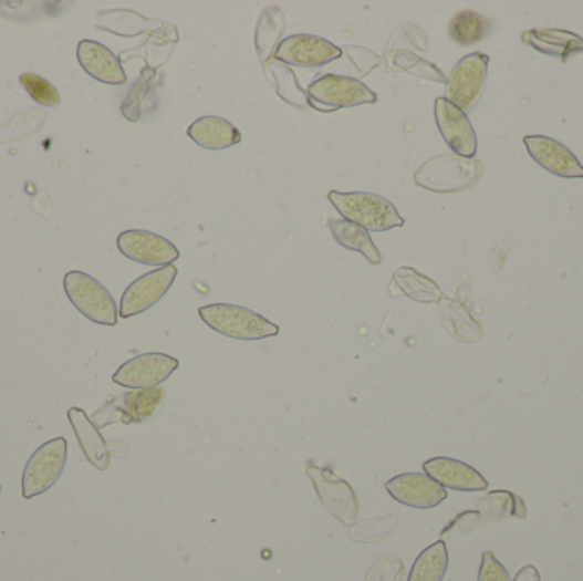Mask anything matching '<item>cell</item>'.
<instances>
[{"label":"cell","instance_id":"2","mask_svg":"<svg viewBox=\"0 0 583 581\" xmlns=\"http://www.w3.org/2000/svg\"><path fill=\"white\" fill-rule=\"evenodd\" d=\"M201 321L210 330L232 340L258 341L280 333L275 322L251 309L235 304H210L198 309Z\"/></svg>","mask_w":583,"mask_h":581},{"label":"cell","instance_id":"27","mask_svg":"<svg viewBox=\"0 0 583 581\" xmlns=\"http://www.w3.org/2000/svg\"><path fill=\"white\" fill-rule=\"evenodd\" d=\"M21 84L41 106H59L60 94L55 85L37 74L21 75Z\"/></svg>","mask_w":583,"mask_h":581},{"label":"cell","instance_id":"9","mask_svg":"<svg viewBox=\"0 0 583 581\" xmlns=\"http://www.w3.org/2000/svg\"><path fill=\"white\" fill-rule=\"evenodd\" d=\"M176 277H178V268L173 264L142 274L123 292L122 302H119V318H134V315L149 311L169 292Z\"/></svg>","mask_w":583,"mask_h":581},{"label":"cell","instance_id":"29","mask_svg":"<svg viewBox=\"0 0 583 581\" xmlns=\"http://www.w3.org/2000/svg\"><path fill=\"white\" fill-rule=\"evenodd\" d=\"M403 578H405V564L402 559L383 556L368 570L364 581H403Z\"/></svg>","mask_w":583,"mask_h":581},{"label":"cell","instance_id":"13","mask_svg":"<svg viewBox=\"0 0 583 581\" xmlns=\"http://www.w3.org/2000/svg\"><path fill=\"white\" fill-rule=\"evenodd\" d=\"M435 122L446 144L456 156L472 159L478 153V137L462 110L446 97L435 100Z\"/></svg>","mask_w":583,"mask_h":581},{"label":"cell","instance_id":"16","mask_svg":"<svg viewBox=\"0 0 583 581\" xmlns=\"http://www.w3.org/2000/svg\"><path fill=\"white\" fill-rule=\"evenodd\" d=\"M524 145L532 159L558 178H583V166L566 145L544 135H528Z\"/></svg>","mask_w":583,"mask_h":581},{"label":"cell","instance_id":"23","mask_svg":"<svg viewBox=\"0 0 583 581\" xmlns=\"http://www.w3.org/2000/svg\"><path fill=\"white\" fill-rule=\"evenodd\" d=\"M393 280L408 299L420 302V304H434L444 297L439 286L431 278L416 271L415 268H398L394 271Z\"/></svg>","mask_w":583,"mask_h":581},{"label":"cell","instance_id":"3","mask_svg":"<svg viewBox=\"0 0 583 581\" xmlns=\"http://www.w3.org/2000/svg\"><path fill=\"white\" fill-rule=\"evenodd\" d=\"M64 289L69 300L84 318L101 326L118 324V305L108 289L96 278L84 271H69L64 278Z\"/></svg>","mask_w":583,"mask_h":581},{"label":"cell","instance_id":"5","mask_svg":"<svg viewBox=\"0 0 583 581\" xmlns=\"http://www.w3.org/2000/svg\"><path fill=\"white\" fill-rule=\"evenodd\" d=\"M308 100L314 110L330 113L343 107L376 103L377 96L358 79L326 74L309 84Z\"/></svg>","mask_w":583,"mask_h":581},{"label":"cell","instance_id":"24","mask_svg":"<svg viewBox=\"0 0 583 581\" xmlns=\"http://www.w3.org/2000/svg\"><path fill=\"white\" fill-rule=\"evenodd\" d=\"M449 568V552L444 541L428 546L413 563L408 581H443Z\"/></svg>","mask_w":583,"mask_h":581},{"label":"cell","instance_id":"10","mask_svg":"<svg viewBox=\"0 0 583 581\" xmlns=\"http://www.w3.org/2000/svg\"><path fill=\"white\" fill-rule=\"evenodd\" d=\"M178 367L179 362L175 356L166 353H144L123 363L113 375V382L127 390H150L168 381Z\"/></svg>","mask_w":583,"mask_h":581},{"label":"cell","instance_id":"15","mask_svg":"<svg viewBox=\"0 0 583 581\" xmlns=\"http://www.w3.org/2000/svg\"><path fill=\"white\" fill-rule=\"evenodd\" d=\"M164 391L160 387L138 390L134 393L123 394L97 412L94 425L104 426L113 422L140 423L153 416L159 404L163 403Z\"/></svg>","mask_w":583,"mask_h":581},{"label":"cell","instance_id":"18","mask_svg":"<svg viewBox=\"0 0 583 581\" xmlns=\"http://www.w3.org/2000/svg\"><path fill=\"white\" fill-rule=\"evenodd\" d=\"M77 59L81 68L103 84L122 85L127 82L118 56L97 41L82 40L77 46Z\"/></svg>","mask_w":583,"mask_h":581},{"label":"cell","instance_id":"1","mask_svg":"<svg viewBox=\"0 0 583 581\" xmlns=\"http://www.w3.org/2000/svg\"><path fill=\"white\" fill-rule=\"evenodd\" d=\"M327 200L346 222L357 224L368 232H386L405 226V219L389 200L376 193H327Z\"/></svg>","mask_w":583,"mask_h":581},{"label":"cell","instance_id":"7","mask_svg":"<svg viewBox=\"0 0 583 581\" xmlns=\"http://www.w3.org/2000/svg\"><path fill=\"white\" fill-rule=\"evenodd\" d=\"M67 464V440L53 438L34 450L23 473V497L27 500L49 491Z\"/></svg>","mask_w":583,"mask_h":581},{"label":"cell","instance_id":"8","mask_svg":"<svg viewBox=\"0 0 583 581\" xmlns=\"http://www.w3.org/2000/svg\"><path fill=\"white\" fill-rule=\"evenodd\" d=\"M488 68H490V56L485 53L476 52L462 56L447 79L446 100L465 113L471 110L472 104L483 93Z\"/></svg>","mask_w":583,"mask_h":581},{"label":"cell","instance_id":"32","mask_svg":"<svg viewBox=\"0 0 583 581\" xmlns=\"http://www.w3.org/2000/svg\"><path fill=\"white\" fill-rule=\"evenodd\" d=\"M0 491H2V486H0Z\"/></svg>","mask_w":583,"mask_h":581},{"label":"cell","instance_id":"11","mask_svg":"<svg viewBox=\"0 0 583 581\" xmlns=\"http://www.w3.org/2000/svg\"><path fill=\"white\" fill-rule=\"evenodd\" d=\"M116 246L125 258L145 267H169L179 260V249L150 230H125L116 239Z\"/></svg>","mask_w":583,"mask_h":581},{"label":"cell","instance_id":"17","mask_svg":"<svg viewBox=\"0 0 583 581\" xmlns=\"http://www.w3.org/2000/svg\"><path fill=\"white\" fill-rule=\"evenodd\" d=\"M424 470L425 475L430 476L443 488L454 489V491H485L488 489L487 479L475 467L461 460L450 459V457H434V459L425 460Z\"/></svg>","mask_w":583,"mask_h":581},{"label":"cell","instance_id":"20","mask_svg":"<svg viewBox=\"0 0 583 581\" xmlns=\"http://www.w3.org/2000/svg\"><path fill=\"white\" fill-rule=\"evenodd\" d=\"M186 134L195 144L207 151H223L242 141L238 126L220 116H201L195 120Z\"/></svg>","mask_w":583,"mask_h":581},{"label":"cell","instance_id":"22","mask_svg":"<svg viewBox=\"0 0 583 581\" xmlns=\"http://www.w3.org/2000/svg\"><path fill=\"white\" fill-rule=\"evenodd\" d=\"M524 41L534 46L538 52L561 56L563 60L583 52L582 38L569 31H531L524 34Z\"/></svg>","mask_w":583,"mask_h":581},{"label":"cell","instance_id":"28","mask_svg":"<svg viewBox=\"0 0 583 581\" xmlns=\"http://www.w3.org/2000/svg\"><path fill=\"white\" fill-rule=\"evenodd\" d=\"M398 522H396V515L393 517H384L379 520H368V522L362 523L361 527L353 530L352 539L358 542H374L384 539L394 532Z\"/></svg>","mask_w":583,"mask_h":581},{"label":"cell","instance_id":"26","mask_svg":"<svg viewBox=\"0 0 583 581\" xmlns=\"http://www.w3.org/2000/svg\"><path fill=\"white\" fill-rule=\"evenodd\" d=\"M490 24L483 15L478 14L471 9L466 11L457 12L452 19H450L449 34L457 45L471 46L478 41L483 40L487 37Z\"/></svg>","mask_w":583,"mask_h":581},{"label":"cell","instance_id":"19","mask_svg":"<svg viewBox=\"0 0 583 581\" xmlns=\"http://www.w3.org/2000/svg\"><path fill=\"white\" fill-rule=\"evenodd\" d=\"M69 422L74 428L75 437L86 459L93 464L96 469L104 470L110 467L108 444L101 435L100 428L94 425L93 419L86 415L81 407H71L67 412Z\"/></svg>","mask_w":583,"mask_h":581},{"label":"cell","instance_id":"21","mask_svg":"<svg viewBox=\"0 0 583 581\" xmlns=\"http://www.w3.org/2000/svg\"><path fill=\"white\" fill-rule=\"evenodd\" d=\"M327 227H330L331 236L343 248L358 252L371 264L383 263V256H381L379 249L372 241L371 232L365 230L364 227L357 226V224L346 222L343 219L330 220Z\"/></svg>","mask_w":583,"mask_h":581},{"label":"cell","instance_id":"12","mask_svg":"<svg viewBox=\"0 0 583 581\" xmlns=\"http://www.w3.org/2000/svg\"><path fill=\"white\" fill-rule=\"evenodd\" d=\"M342 55L340 46L314 34H292L275 50V59L292 68H323Z\"/></svg>","mask_w":583,"mask_h":581},{"label":"cell","instance_id":"6","mask_svg":"<svg viewBox=\"0 0 583 581\" xmlns=\"http://www.w3.org/2000/svg\"><path fill=\"white\" fill-rule=\"evenodd\" d=\"M305 473L316 489L324 510L333 515L343 526H355L361 505L357 492L353 491L352 486L327 467L309 466Z\"/></svg>","mask_w":583,"mask_h":581},{"label":"cell","instance_id":"4","mask_svg":"<svg viewBox=\"0 0 583 581\" xmlns=\"http://www.w3.org/2000/svg\"><path fill=\"white\" fill-rule=\"evenodd\" d=\"M483 166L475 159L443 156L425 163L415 173V183L435 193L465 191L480 181Z\"/></svg>","mask_w":583,"mask_h":581},{"label":"cell","instance_id":"14","mask_svg":"<svg viewBox=\"0 0 583 581\" xmlns=\"http://www.w3.org/2000/svg\"><path fill=\"white\" fill-rule=\"evenodd\" d=\"M393 500L406 507L428 510V508L439 507L447 500L446 488L434 481L430 476L420 473H405V475L394 476L393 479L384 485Z\"/></svg>","mask_w":583,"mask_h":581},{"label":"cell","instance_id":"25","mask_svg":"<svg viewBox=\"0 0 583 581\" xmlns=\"http://www.w3.org/2000/svg\"><path fill=\"white\" fill-rule=\"evenodd\" d=\"M440 315H443L444 324L447 330L462 341L480 340L481 326L469 314L465 305L459 304L456 300L443 297L439 300Z\"/></svg>","mask_w":583,"mask_h":581},{"label":"cell","instance_id":"31","mask_svg":"<svg viewBox=\"0 0 583 581\" xmlns=\"http://www.w3.org/2000/svg\"><path fill=\"white\" fill-rule=\"evenodd\" d=\"M513 581H541V574H539L538 568L528 564V567L522 568V570L516 574Z\"/></svg>","mask_w":583,"mask_h":581},{"label":"cell","instance_id":"30","mask_svg":"<svg viewBox=\"0 0 583 581\" xmlns=\"http://www.w3.org/2000/svg\"><path fill=\"white\" fill-rule=\"evenodd\" d=\"M478 581H510L509 571L494 558L493 552L487 551L481 556Z\"/></svg>","mask_w":583,"mask_h":581}]
</instances>
